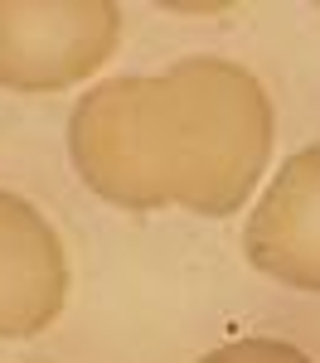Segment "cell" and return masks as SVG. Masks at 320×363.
I'll return each instance as SVG.
<instances>
[{
    "label": "cell",
    "instance_id": "cell-2",
    "mask_svg": "<svg viewBox=\"0 0 320 363\" xmlns=\"http://www.w3.org/2000/svg\"><path fill=\"white\" fill-rule=\"evenodd\" d=\"M116 39V0H0V87L63 92L92 78Z\"/></svg>",
    "mask_w": 320,
    "mask_h": 363
},
{
    "label": "cell",
    "instance_id": "cell-5",
    "mask_svg": "<svg viewBox=\"0 0 320 363\" xmlns=\"http://www.w3.org/2000/svg\"><path fill=\"white\" fill-rule=\"evenodd\" d=\"M199 363H316L311 354H301L287 339H267V335H248L233 339L224 349H209Z\"/></svg>",
    "mask_w": 320,
    "mask_h": 363
},
{
    "label": "cell",
    "instance_id": "cell-3",
    "mask_svg": "<svg viewBox=\"0 0 320 363\" xmlns=\"http://www.w3.org/2000/svg\"><path fill=\"white\" fill-rule=\"evenodd\" d=\"M243 252L277 286L320 296V140L282 160L243 228Z\"/></svg>",
    "mask_w": 320,
    "mask_h": 363
},
{
    "label": "cell",
    "instance_id": "cell-1",
    "mask_svg": "<svg viewBox=\"0 0 320 363\" xmlns=\"http://www.w3.org/2000/svg\"><path fill=\"white\" fill-rule=\"evenodd\" d=\"M272 97L233 58L194 54L160 78H112L78 97L68 155L97 199L131 213H238L272 155Z\"/></svg>",
    "mask_w": 320,
    "mask_h": 363
},
{
    "label": "cell",
    "instance_id": "cell-4",
    "mask_svg": "<svg viewBox=\"0 0 320 363\" xmlns=\"http://www.w3.org/2000/svg\"><path fill=\"white\" fill-rule=\"evenodd\" d=\"M68 301V252L54 223L0 189V339L44 335Z\"/></svg>",
    "mask_w": 320,
    "mask_h": 363
}]
</instances>
